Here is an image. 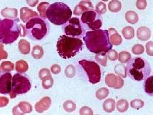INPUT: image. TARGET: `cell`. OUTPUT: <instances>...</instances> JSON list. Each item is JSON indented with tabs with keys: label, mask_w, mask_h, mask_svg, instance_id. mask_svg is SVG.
Returning a JSON list of instances; mask_svg holds the SVG:
<instances>
[{
	"label": "cell",
	"mask_w": 153,
	"mask_h": 115,
	"mask_svg": "<svg viewBox=\"0 0 153 115\" xmlns=\"http://www.w3.org/2000/svg\"><path fill=\"white\" fill-rule=\"evenodd\" d=\"M12 75L10 72L0 73V93L10 94L11 91Z\"/></svg>",
	"instance_id": "obj_11"
},
{
	"label": "cell",
	"mask_w": 153,
	"mask_h": 115,
	"mask_svg": "<svg viewBox=\"0 0 153 115\" xmlns=\"http://www.w3.org/2000/svg\"><path fill=\"white\" fill-rule=\"evenodd\" d=\"M116 102L114 99H107L103 104V110L105 112L111 113L115 109Z\"/></svg>",
	"instance_id": "obj_22"
},
{
	"label": "cell",
	"mask_w": 153,
	"mask_h": 115,
	"mask_svg": "<svg viewBox=\"0 0 153 115\" xmlns=\"http://www.w3.org/2000/svg\"><path fill=\"white\" fill-rule=\"evenodd\" d=\"M105 82L108 87L114 88L115 89L121 88L124 84V81L121 77L113 73L107 75L105 77Z\"/></svg>",
	"instance_id": "obj_12"
},
{
	"label": "cell",
	"mask_w": 153,
	"mask_h": 115,
	"mask_svg": "<svg viewBox=\"0 0 153 115\" xmlns=\"http://www.w3.org/2000/svg\"><path fill=\"white\" fill-rule=\"evenodd\" d=\"M131 107L135 109L139 110L144 106L145 103L140 99H135L131 102Z\"/></svg>",
	"instance_id": "obj_37"
},
{
	"label": "cell",
	"mask_w": 153,
	"mask_h": 115,
	"mask_svg": "<svg viewBox=\"0 0 153 115\" xmlns=\"http://www.w3.org/2000/svg\"><path fill=\"white\" fill-rule=\"evenodd\" d=\"M44 54L43 48L39 45H36L33 47L32 50V55L35 59H41Z\"/></svg>",
	"instance_id": "obj_29"
},
{
	"label": "cell",
	"mask_w": 153,
	"mask_h": 115,
	"mask_svg": "<svg viewBox=\"0 0 153 115\" xmlns=\"http://www.w3.org/2000/svg\"><path fill=\"white\" fill-rule=\"evenodd\" d=\"M18 10L15 8H6L3 9L1 14L3 17L8 19H16L18 17Z\"/></svg>",
	"instance_id": "obj_19"
},
{
	"label": "cell",
	"mask_w": 153,
	"mask_h": 115,
	"mask_svg": "<svg viewBox=\"0 0 153 115\" xmlns=\"http://www.w3.org/2000/svg\"><path fill=\"white\" fill-rule=\"evenodd\" d=\"M94 7L90 1H82L74 7L73 14L76 16L82 15L85 11L93 10Z\"/></svg>",
	"instance_id": "obj_13"
},
{
	"label": "cell",
	"mask_w": 153,
	"mask_h": 115,
	"mask_svg": "<svg viewBox=\"0 0 153 115\" xmlns=\"http://www.w3.org/2000/svg\"><path fill=\"white\" fill-rule=\"evenodd\" d=\"M50 5V4L47 2H43L39 4L37 7V10L40 14V17L42 19H47L46 12Z\"/></svg>",
	"instance_id": "obj_26"
},
{
	"label": "cell",
	"mask_w": 153,
	"mask_h": 115,
	"mask_svg": "<svg viewBox=\"0 0 153 115\" xmlns=\"http://www.w3.org/2000/svg\"><path fill=\"white\" fill-rule=\"evenodd\" d=\"M51 105V99L49 97H44L35 105V109L37 112L42 113L47 111Z\"/></svg>",
	"instance_id": "obj_16"
},
{
	"label": "cell",
	"mask_w": 153,
	"mask_h": 115,
	"mask_svg": "<svg viewBox=\"0 0 153 115\" xmlns=\"http://www.w3.org/2000/svg\"><path fill=\"white\" fill-rule=\"evenodd\" d=\"M131 53L127 51H122L120 52L118 56L119 61L122 63H126L131 59Z\"/></svg>",
	"instance_id": "obj_31"
},
{
	"label": "cell",
	"mask_w": 153,
	"mask_h": 115,
	"mask_svg": "<svg viewBox=\"0 0 153 115\" xmlns=\"http://www.w3.org/2000/svg\"><path fill=\"white\" fill-rule=\"evenodd\" d=\"M1 69H0V73H1Z\"/></svg>",
	"instance_id": "obj_51"
},
{
	"label": "cell",
	"mask_w": 153,
	"mask_h": 115,
	"mask_svg": "<svg viewBox=\"0 0 153 115\" xmlns=\"http://www.w3.org/2000/svg\"><path fill=\"white\" fill-rule=\"evenodd\" d=\"M38 75H39L40 79L42 80L46 77L51 75V73H50V70L48 69L43 68L40 70L39 73H38Z\"/></svg>",
	"instance_id": "obj_43"
},
{
	"label": "cell",
	"mask_w": 153,
	"mask_h": 115,
	"mask_svg": "<svg viewBox=\"0 0 153 115\" xmlns=\"http://www.w3.org/2000/svg\"><path fill=\"white\" fill-rule=\"evenodd\" d=\"M79 64L86 72L90 83L96 84L100 81L101 69L97 63L91 60H79Z\"/></svg>",
	"instance_id": "obj_8"
},
{
	"label": "cell",
	"mask_w": 153,
	"mask_h": 115,
	"mask_svg": "<svg viewBox=\"0 0 153 115\" xmlns=\"http://www.w3.org/2000/svg\"><path fill=\"white\" fill-rule=\"evenodd\" d=\"M83 48V42L78 38L62 35L58 38L57 50L60 57L69 59L74 57L81 52Z\"/></svg>",
	"instance_id": "obj_2"
},
{
	"label": "cell",
	"mask_w": 153,
	"mask_h": 115,
	"mask_svg": "<svg viewBox=\"0 0 153 115\" xmlns=\"http://www.w3.org/2000/svg\"><path fill=\"white\" fill-rule=\"evenodd\" d=\"M26 1L30 7H35L38 4L39 0H26Z\"/></svg>",
	"instance_id": "obj_49"
},
{
	"label": "cell",
	"mask_w": 153,
	"mask_h": 115,
	"mask_svg": "<svg viewBox=\"0 0 153 115\" xmlns=\"http://www.w3.org/2000/svg\"><path fill=\"white\" fill-rule=\"evenodd\" d=\"M107 52L97 53L95 56L96 61L103 66H106L107 65Z\"/></svg>",
	"instance_id": "obj_30"
},
{
	"label": "cell",
	"mask_w": 153,
	"mask_h": 115,
	"mask_svg": "<svg viewBox=\"0 0 153 115\" xmlns=\"http://www.w3.org/2000/svg\"><path fill=\"white\" fill-rule=\"evenodd\" d=\"M144 51V47L140 44H135L131 48V52L135 55H141L143 53Z\"/></svg>",
	"instance_id": "obj_39"
},
{
	"label": "cell",
	"mask_w": 153,
	"mask_h": 115,
	"mask_svg": "<svg viewBox=\"0 0 153 115\" xmlns=\"http://www.w3.org/2000/svg\"><path fill=\"white\" fill-rule=\"evenodd\" d=\"M51 72L53 74H58L60 73L61 71V68L59 65L54 64L51 67Z\"/></svg>",
	"instance_id": "obj_47"
},
{
	"label": "cell",
	"mask_w": 153,
	"mask_h": 115,
	"mask_svg": "<svg viewBox=\"0 0 153 115\" xmlns=\"http://www.w3.org/2000/svg\"><path fill=\"white\" fill-rule=\"evenodd\" d=\"M125 18L127 22L132 25H134L138 22V16L134 11H128L125 15Z\"/></svg>",
	"instance_id": "obj_21"
},
{
	"label": "cell",
	"mask_w": 153,
	"mask_h": 115,
	"mask_svg": "<svg viewBox=\"0 0 153 115\" xmlns=\"http://www.w3.org/2000/svg\"><path fill=\"white\" fill-rule=\"evenodd\" d=\"M46 16L47 19L54 25H63L71 19L72 11L64 3H54L50 4L47 9Z\"/></svg>",
	"instance_id": "obj_5"
},
{
	"label": "cell",
	"mask_w": 153,
	"mask_h": 115,
	"mask_svg": "<svg viewBox=\"0 0 153 115\" xmlns=\"http://www.w3.org/2000/svg\"><path fill=\"white\" fill-rule=\"evenodd\" d=\"M114 71L116 74L123 78H126L127 77V72L126 67L124 65L122 64H118L115 66Z\"/></svg>",
	"instance_id": "obj_34"
},
{
	"label": "cell",
	"mask_w": 153,
	"mask_h": 115,
	"mask_svg": "<svg viewBox=\"0 0 153 115\" xmlns=\"http://www.w3.org/2000/svg\"><path fill=\"white\" fill-rule=\"evenodd\" d=\"M31 88V83L27 78L19 73L15 74L12 78L10 97L14 99L18 95L27 93L30 90Z\"/></svg>",
	"instance_id": "obj_7"
},
{
	"label": "cell",
	"mask_w": 153,
	"mask_h": 115,
	"mask_svg": "<svg viewBox=\"0 0 153 115\" xmlns=\"http://www.w3.org/2000/svg\"><path fill=\"white\" fill-rule=\"evenodd\" d=\"M96 12L99 15H103L107 11L106 4L99 2L96 6Z\"/></svg>",
	"instance_id": "obj_38"
},
{
	"label": "cell",
	"mask_w": 153,
	"mask_h": 115,
	"mask_svg": "<svg viewBox=\"0 0 153 115\" xmlns=\"http://www.w3.org/2000/svg\"><path fill=\"white\" fill-rule=\"evenodd\" d=\"M63 25V31L67 36L81 38L85 34V30L82 28L78 18H71Z\"/></svg>",
	"instance_id": "obj_9"
},
{
	"label": "cell",
	"mask_w": 153,
	"mask_h": 115,
	"mask_svg": "<svg viewBox=\"0 0 153 115\" xmlns=\"http://www.w3.org/2000/svg\"><path fill=\"white\" fill-rule=\"evenodd\" d=\"M122 4L119 0H111L108 5L110 11L113 13H117L121 10Z\"/></svg>",
	"instance_id": "obj_24"
},
{
	"label": "cell",
	"mask_w": 153,
	"mask_h": 115,
	"mask_svg": "<svg viewBox=\"0 0 153 115\" xmlns=\"http://www.w3.org/2000/svg\"><path fill=\"white\" fill-rule=\"evenodd\" d=\"M146 52L149 56H153V42L152 41H149L146 44Z\"/></svg>",
	"instance_id": "obj_45"
},
{
	"label": "cell",
	"mask_w": 153,
	"mask_h": 115,
	"mask_svg": "<svg viewBox=\"0 0 153 115\" xmlns=\"http://www.w3.org/2000/svg\"><path fill=\"white\" fill-rule=\"evenodd\" d=\"M102 1H104V2H106V1H108V0H102Z\"/></svg>",
	"instance_id": "obj_50"
},
{
	"label": "cell",
	"mask_w": 153,
	"mask_h": 115,
	"mask_svg": "<svg viewBox=\"0 0 153 115\" xmlns=\"http://www.w3.org/2000/svg\"><path fill=\"white\" fill-rule=\"evenodd\" d=\"M19 51L24 55L29 54L30 51V44L25 39H22L19 43Z\"/></svg>",
	"instance_id": "obj_23"
},
{
	"label": "cell",
	"mask_w": 153,
	"mask_h": 115,
	"mask_svg": "<svg viewBox=\"0 0 153 115\" xmlns=\"http://www.w3.org/2000/svg\"><path fill=\"white\" fill-rule=\"evenodd\" d=\"M107 55L110 60L115 61L117 59L118 54L114 49H111L107 52Z\"/></svg>",
	"instance_id": "obj_41"
},
{
	"label": "cell",
	"mask_w": 153,
	"mask_h": 115,
	"mask_svg": "<svg viewBox=\"0 0 153 115\" xmlns=\"http://www.w3.org/2000/svg\"><path fill=\"white\" fill-rule=\"evenodd\" d=\"M108 32L111 44L116 46H118L122 44L123 42L122 38L114 28H109Z\"/></svg>",
	"instance_id": "obj_17"
},
{
	"label": "cell",
	"mask_w": 153,
	"mask_h": 115,
	"mask_svg": "<svg viewBox=\"0 0 153 115\" xmlns=\"http://www.w3.org/2000/svg\"><path fill=\"white\" fill-rule=\"evenodd\" d=\"M28 69V63L25 60H19L16 63V69L18 72L21 73H24L27 71Z\"/></svg>",
	"instance_id": "obj_27"
},
{
	"label": "cell",
	"mask_w": 153,
	"mask_h": 115,
	"mask_svg": "<svg viewBox=\"0 0 153 115\" xmlns=\"http://www.w3.org/2000/svg\"><path fill=\"white\" fill-rule=\"evenodd\" d=\"M63 107L65 111L68 113L74 111L76 109V105L75 103L70 100L66 101L63 104Z\"/></svg>",
	"instance_id": "obj_35"
},
{
	"label": "cell",
	"mask_w": 153,
	"mask_h": 115,
	"mask_svg": "<svg viewBox=\"0 0 153 115\" xmlns=\"http://www.w3.org/2000/svg\"><path fill=\"white\" fill-rule=\"evenodd\" d=\"M136 5L138 10H145L147 6V1L146 0H137Z\"/></svg>",
	"instance_id": "obj_44"
},
{
	"label": "cell",
	"mask_w": 153,
	"mask_h": 115,
	"mask_svg": "<svg viewBox=\"0 0 153 115\" xmlns=\"http://www.w3.org/2000/svg\"><path fill=\"white\" fill-rule=\"evenodd\" d=\"M42 87L44 89H49L52 87L54 84V81L51 75L46 77L44 79L42 80Z\"/></svg>",
	"instance_id": "obj_36"
},
{
	"label": "cell",
	"mask_w": 153,
	"mask_h": 115,
	"mask_svg": "<svg viewBox=\"0 0 153 115\" xmlns=\"http://www.w3.org/2000/svg\"><path fill=\"white\" fill-rule=\"evenodd\" d=\"M126 69L127 75L132 79L138 81L146 79L152 71L147 60L142 57L131 58L128 62Z\"/></svg>",
	"instance_id": "obj_4"
},
{
	"label": "cell",
	"mask_w": 153,
	"mask_h": 115,
	"mask_svg": "<svg viewBox=\"0 0 153 115\" xmlns=\"http://www.w3.org/2000/svg\"><path fill=\"white\" fill-rule=\"evenodd\" d=\"M79 114L81 115H91L93 114V111L91 108L88 106H83L80 109Z\"/></svg>",
	"instance_id": "obj_42"
},
{
	"label": "cell",
	"mask_w": 153,
	"mask_h": 115,
	"mask_svg": "<svg viewBox=\"0 0 153 115\" xmlns=\"http://www.w3.org/2000/svg\"><path fill=\"white\" fill-rule=\"evenodd\" d=\"M117 109L120 113H124L129 108L128 102L126 99H122L117 102L116 105Z\"/></svg>",
	"instance_id": "obj_28"
},
{
	"label": "cell",
	"mask_w": 153,
	"mask_h": 115,
	"mask_svg": "<svg viewBox=\"0 0 153 115\" xmlns=\"http://www.w3.org/2000/svg\"><path fill=\"white\" fill-rule=\"evenodd\" d=\"M14 64L10 61L2 62L0 65V69L2 72H8L14 70Z\"/></svg>",
	"instance_id": "obj_33"
},
{
	"label": "cell",
	"mask_w": 153,
	"mask_h": 115,
	"mask_svg": "<svg viewBox=\"0 0 153 115\" xmlns=\"http://www.w3.org/2000/svg\"><path fill=\"white\" fill-rule=\"evenodd\" d=\"M152 32L150 29L146 26L140 27L137 31L138 39L142 41H146L150 38Z\"/></svg>",
	"instance_id": "obj_18"
},
{
	"label": "cell",
	"mask_w": 153,
	"mask_h": 115,
	"mask_svg": "<svg viewBox=\"0 0 153 115\" xmlns=\"http://www.w3.org/2000/svg\"><path fill=\"white\" fill-rule=\"evenodd\" d=\"M144 89L145 92L149 96H153V76L151 75L145 79L144 83Z\"/></svg>",
	"instance_id": "obj_20"
},
{
	"label": "cell",
	"mask_w": 153,
	"mask_h": 115,
	"mask_svg": "<svg viewBox=\"0 0 153 115\" xmlns=\"http://www.w3.org/2000/svg\"><path fill=\"white\" fill-rule=\"evenodd\" d=\"M80 19L81 22L87 25L91 30H99L102 26L101 16L94 10L84 12Z\"/></svg>",
	"instance_id": "obj_10"
},
{
	"label": "cell",
	"mask_w": 153,
	"mask_h": 115,
	"mask_svg": "<svg viewBox=\"0 0 153 115\" xmlns=\"http://www.w3.org/2000/svg\"><path fill=\"white\" fill-rule=\"evenodd\" d=\"M38 17L39 16L37 12L33 11L29 8L24 7L20 10L21 19L24 23H27L33 18Z\"/></svg>",
	"instance_id": "obj_15"
},
{
	"label": "cell",
	"mask_w": 153,
	"mask_h": 115,
	"mask_svg": "<svg viewBox=\"0 0 153 115\" xmlns=\"http://www.w3.org/2000/svg\"><path fill=\"white\" fill-rule=\"evenodd\" d=\"M87 1H88V0H87Z\"/></svg>",
	"instance_id": "obj_52"
},
{
	"label": "cell",
	"mask_w": 153,
	"mask_h": 115,
	"mask_svg": "<svg viewBox=\"0 0 153 115\" xmlns=\"http://www.w3.org/2000/svg\"><path fill=\"white\" fill-rule=\"evenodd\" d=\"M124 38L127 40H131L134 37V29L131 26H127L122 31Z\"/></svg>",
	"instance_id": "obj_25"
},
{
	"label": "cell",
	"mask_w": 153,
	"mask_h": 115,
	"mask_svg": "<svg viewBox=\"0 0 153 115\" xmlns=\"http://www.w3.org/2000/svg\"><path fill=\"white\" fill-rule=\"evenodd\" d=\"M83 40L87 49L93 53L107 52L113 47V45L110 42L107 30L99 29L88 31Z\"/></svg>",
	"instance_id": "obj_1"
},
{
	"label": "cell",
	"mask_w": 153,
	"mask_h": 115,
	"mask_svg": "<svg viewBox=\"0 0 153 115\" xmlns=\"http://www.w3.org/2000/svg\"><path fill=\"white\" fill-rule=\"evenodd\" d=\"M109 90L106 87H102L97 91L96 97L99 100H102L106 98L109 95Z\"/></svg>",
	"instance_id": "obj_32"
},
{
	"label": "cell",
	"mask_w": 153,
	"mask_h": 115,
	"mask_svg": "<svg viewBox=\"0 0 153 115\" xmlns=\"http://www.w3.org/2000/svg\"><path fill=\"white\" fill-rule=\"evenodd\" d=\"M33 111V107L27 102H21L18 105L14 107L13 110L14 115H24L29 114Z\"/></svg>",
	"instance_id": "obj_14"
},
{
	"label": "cell",
	"mask_w": 153,
	"mask_h": 115,
	"mask_svg": "<svg viewBox=\"0 0 153 115\" xmlns=\"http://www.w3.org/2000/svg\"><path fill=\"white\" fill-rule=\"evenodd\" d=\"M26 33L33 40H40L44 38L49 30V23L46 19L36 17L30 19L25 27Z\"/></svg>",
	"instance_id": "obj_6"
},
{
	"label": "cell",
	"mask_w": 153,
	"mask_h": 115,
	"mask_svg": "<svg viewBox=\"0 0 153 115\" xmlns=\"http://www.w3.org/2000/svg\"><path fill=\"white\" fill-rule=\"evenodd\" d=\"M3 44H0V60L7 59L8 57L7 52L4 49Z\"/></svg>",
	"instance_id": "obj_46"
},
{
	"label": "cell",
	"mask_w": 153,
	"mask_h": 115,
	"mask_svg": "<svg viewBox=\"0 0 153 115\" xmlns=\"http://www.w3.org/2000/svg\"><path fill=\"white\" fill-rule=\"evenodd\" d=\"M65 75L68 78H72L76 75V69L73 65L70 64L66 66L65 70Z\"/></svg>",
	"instance_id": "obj_40"
},
{
	"label": "cell",
	"mask_w": 153,
	"mask_h": 115,
	"mask_svg": "<svg viewBox=\"0 0 153 115\" xmlns=\"http://www.w3.org/2000/svg\"><path fill=\"white\" fill-rule=\"evenodd\" d=\"M19 22V19H0V43L10 44L16 41L21 34Z\"/></svg>",
	"instance_id": "obj_3"
},
{
	"label": "cell",
	"mask_w": 153,
	"mask_h": 115,
	"mask_svg": "<svg viewBox=\"0 0 153 115\" xmlns=\"http://www.w3.org/2000/svg\"><path fill=\"white\" fill-rule=\"evenodd\" d=\"M9 99L6 97H0V107H5L8 104Z\"/></svg>",
	"instance_id": "obj_48"
}]
</instances>
